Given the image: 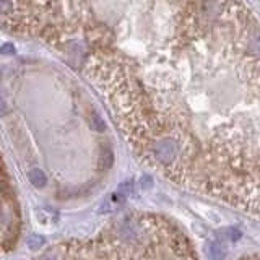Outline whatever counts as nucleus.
Listing matches in <instances>:
<instances>
[{
    "mask_svg": "<svg viewBox=\"0 0 260 260\" xmlns=\"http://www.w3.org/2000/svg\"><path fill=\"white\" fill-rule=\"evenodd\" d=\"M60 257H195L182 233L158 216H127L91 241L62 244Z\"/></svg>",
    "mask_w": 260,
    "mask_h": 260,
    "instance_id": "obj_1",
    "label": "nucleus"
},
{
    "mask_svg": "<svg viewBox=\"0 0 260 260\" xmlns=\"http://www.w3.org/2000/svg\"><path fill=\"white\" fill-rule=\"evenodd\" d=\"M8 182L5 176V185H4V216H2V247L7 250L10 247V244H15L16 236H18V226H20V218H18V210L13 207L12 197L8 193Z\"/></svg>",
    "mask_w": 260,
    "mask_h": 260,
    "instance_id": "obj_2",
    "label": "nucleus"
}]
</instances>
